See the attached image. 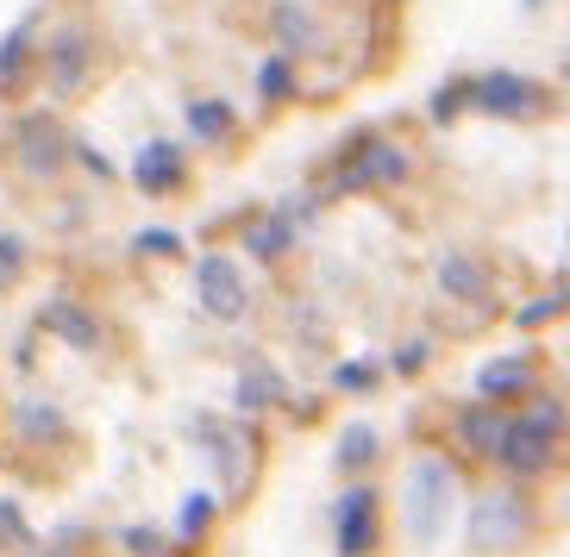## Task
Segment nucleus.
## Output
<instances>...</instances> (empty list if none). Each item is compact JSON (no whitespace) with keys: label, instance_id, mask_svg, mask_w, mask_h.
Returning a JSON list of instances; mask_svg holds the SVG:
<instances>
[{"label":"nucleus","instance_id":"obj_17","mask_svg":"<svg viewBox=\"0 0 570 557\" xmlns=\"http://www.w3.org/2000/svg\"><path fill=\"white\" fill-rule=\"evenodd\" d=\"M283 376H276V370H269V364H252V370H245V376H238V395H233V401H238V414H264V407H283Z\"/></svg>","mask_w":570,"mask_h":557},{"label":"nucleus","instance_id":"obj_5","mask_svg":"<svg viewBox=\"0 0 570 557\" xmlns=\"http://www.w3.org/2000/svg\"><path fill=\"white\" fill-rule=\"evenodd\" d=\"M527 533V507H520V495H483L476 501V514H470V545L476 551H508V545Z\"/></svg>","mask_w":570,"mask_h":557},{"label":"nucleus","instance_id":"obj_15","mask_svg":"<svg viewBox=\"0 0 570 557\" xmlns=\"http://www.w3.org/2000/svg\"><path fill=\"white\" fill-rule=\"evenodd\" d=\"M527 382H533V357L527 351H514V357H502V364H483V370H476V395L495 401V407H502L508 395H520Z\"/></svg>","mask_w":570,"mask_h":557},{"label":"nucleus","instance_id":"obj_16","mask_svg":"<svg viewBox=\"0 0 570 557\" xmlns=\"http://www.w3.org/2000/svg\"><path fill=\"white\" fill-rule=\"evenodd\" d=\"M269 26H276V38H283V51H295V57H307L320 44V26H314V13H307L302 0H276Z\"/></svg>","mask_w":570,"mask_h":557},{"label":"nucleus","instance_id":"obj_10","mask_svg":"<svg viewBox=\"0 0 570 557\" xmlns=\"http://www.w3.org/2000/svg\"><path fill=\"white\" fill-rule=\"evenodd\" d=\"M502 426H508V414H495V401H476V407H464L458 414V445H464L476 464H495V445H502Z\"/></svg>","mask_w":570,"mask_h":557},{"label":"nucleus","instance_id":"obj_18","mask_svg":"<svg viewBox=\"0 0 570 557\" xmlns=\"http://www.w3.org/2000/svg\"><path fill=\"white\" fill-rule=\"evenodd\" d=\"M32 32H38V13H26L13 32L0 38V88H13L26 76V63H32Z\"/></svg>","mask_w":570,"mask_h":557},{"label":"nucleus","instance_id":"obj_30","mask_svg":"<svg viewBox=\"0 0 570 557\" xmlns=\"http://www.w3.org/2000/svg\"><path fill=\"white\" fill-rule=\"evenodd\" d=\"M558 307H564V288H552V295H539V301L527 307V314H520V320H527V326H539V320H552Z\"/></svg>","mask_w":570,"mask_h":557},{"label":"nucleus","instance_id":"obj_22","mask_svg":"<svg viewBox=\"0 0 570 557\" xmlns=\"http://www.w3.org/2000/svg\"><path fill=\"white\" fill-rule=\"evenodd\" d=\"M257 95H264L269 107L288 101V95H295V57H288V51L264 57V69H257Z\"/></svg>","mask_w":570,"mask_h":557},{"label":"nucleus","instance_id":"obj_19","mask_svg":"<svg viewBox=\"0 0 570 557\" xmlns=\"http://www.w3.org/2000/svg\"><path fill=\"white\" fill-rule=\"evenodd\" d=\"M376 457H383V439H376L370 420H352L345 432H338V464H345V470H370Z\"/></svg>","mask_w":570,"mask_h":557},{"label":"nucleus","instance_id":"obj_25","mask_svg":"<svg viewBox=\"0 0 570 557\" xmlns=\"http://www.w3.org/2000/svg\"><path fill=\"white\" fill-rule=\"evenodd\" d=\"M333 382H338V389H352V395H370V389H376V364H338Z\"/></svg>","mask_w":570,"mask_h":557},{"label":"nucleus","instance_id":"obj_26","mask_svg":"<svg viewBox=\"0 0 570 557\" xmlns=\"http://www.w3.org/2000/svg\"><path fill=\"white\" fill-rule=\"evenodd\" d=\"M132 251H138V257H145V251H151V257H176V251H183V238L164 232V226H151V232L132 238Z\"/></svg>","mask_w":570,"mask_h":557},{"label":"nucleus","instance_id":"obj_31","mask_svg":"<svg viewBox=\"0 0 570 557\" xmlns=\"http://www.w3.org/2000/svg\"><path fill=\"white\" fill-rule=\"evenodd\" d=\"M126 551H132V557H157V533H151V526H126Z\"/></svg>","mask_w":570,"mask_h":557},{"label":"nucleus","instance_id":"obj_27","mask_svg":"<svg viewBox=\"0 0 570 557\" xmlns=\"http://www.w3.org/2000/svg\"><path fill=\"white\" fill-rule=\"evenodd\" d=\"M464 101H470V82L439 88V95H433V119H458V113H464Z\"/></svg>","mask_w":570,"mask_h":557},{"label":"nucleus","instance_id":"obj_28","mask_svg":"<svg viewBox=\"0 0 570 557\" xmlns=\"http://www.w3.org/2000/svg\"><path fill=\"white\" fill-rule=\"evenodd\" d=\"M0 539H7V545H32V526L19 520L13 501H0Z\"/></svg>","mask_w":570,"mask_h":557},{"label":"nucleus","instance_id":"obj_6","mask_svg":"<svg viewBox=\"0 0 570 557\" xmlns=\"http://www.w3.org/2000/svg\"><path fill=\"white\" fill-rule=\"evenodd\" d=\"M338 526V557H370L376 551V489H345L333 507Z\"/></svg>","mask_w":570,"mask_h":557},{"label":"nucleus","instance_id":"obj_13","mask_svg":"<svg viewBox=\"0 0 570 557\" xmlns=\"http://www.w3.org/2000/svg\"><path fill=\"white\" fill-rule=\"evenodd\" d=\"M288 251H295V220H288L283 207L245 226V257H257V263H283Z\"/></svg>","mask_w":570,"mask_h":557},{"label":"nucleus","instance_id":"obj_7","mask_svg":"<svg viewBox=\"0 0 570 557\" xmlns=\"http://www.w3.org/2000/svg\"><path fill=\"white\" fill-rule=\"evenodd\" d=\"M552 451H558L552 432H539L533 420H508L502 426V445H495V464L514 470V476H539L546 464H552Z\"/></svg>","mask_w":570,"mask_h":557},{"label":"nucleus","instance_id":"obj_20","mask_svg":"<svg viewBox=\"0 0 570 557\" xmlns=\"http://www.w3.org/2000/svg\"><path fill=\"white\" fill-rule=\"evenodd\" d=\"M188 132H195V145H219V138L233 132V107L226 101H188Z\"/></svg>","mask_w":570,"mask_h":557},{"label":"nucleus","instance_id":"obj_14","mask_svg":"<svg viewBox=\"0 0 570 557\" xmlns=\"http://www.w3.org/2000/svg\"><path fill=\"white\" fill-rule=\"evenodd\" d=\"M38 326H45V332H57L63 345H76V351H95V345H101L95 314H88V307H76V301H51L45 314H38Z\"/></svg>","mask_w":570,"mask_h":557},{"label":"nucleus","instance_id":"obj_12","mask_svg":"<svg viewBox=\"0 0 570 557\" xmlns=\"http://www.w3.org/2000/svg\"><path fill=\"white\" fill-rule=\"evenodd\" d=\"M433 276H439V288H445V295H452V301H489V276H483V263H476V257H464V251H445L433 263Z\"/></svg>","mask_w":570,"mask_h":557},{"label":"nucleus","instance_id":"obj_21","mask_svg":"<svg viewBox=\"0 0 570 557\" xmlns=\"http://www.w3.org/2000/svg\"><path fill=\"white\" fill-rule=\"evenodd\" d=\"M13 426H19V439H63V414L51 401H19Z\"/></svg>","mask_w":570,"mask_h":557},{"label":"nucleus","instance_id":"obj_23","mask_svg":"<svg viewBox=\"0 0 570 557\" xmlns=\"http://www.w3.org/2000/svg\"><path fill=\"white\" fill-rule=\"evenodd\" d=\"M207 526H214V495H183V514H176V533H183V539H202Z\"/></svg>","mask_w":570,"mask_h":557},{"label":"nucleus","instance_id":"obj_24","mask_svg":"<svg viewBox=\"0 0 570 557\" xmlns=\"http://www.w3.org/2000/svg\"><path fill=\"white\" fill-rule=\"evenodd\" d=\"M26 276V238L19 232H0V295Z\"/></svg>","mask_w":570,"mask_h":557},{"label":"nucleus","instance_id":"obj_3","mask_svg":"<svg viewBox=\"0 0 570 557\" xmlns=\"http://www.w3.org/2000/svg\"><path fill=\"white\" fill-rule=\"evenodd\" d=\"M407 176V151L389 145V138H357V151L338 163V195H357V188H383Z\"/></svg>","mask_w":570,"mask_h":557},{"label":"nucleus","instance_id":"obj_9","mask_svg":"<svg viewBox=\"0 0 570 557\" xmlns=\"http://www.w3.org/2000/svg\"><path fill=\"white\" fill-rule=\"evenodd\" d=\"M188 176V157L183 145H169V138H157V145H145V151L132 157V182L145 188V195H169V188H183Z\"/></svg>","mask_w":570,"mask_h":557},{"label":"nucleus","instance_id":"obj_8","mask_svg":"<svg viewBox=\"0 0 570 557\" xmlns=\"http://www.w3.org/2000/svg\"><path fill=\"white\" fill-rule=\"evenodd\" d=\"M13 151H19V163L32 169V176H57L63 169V132H57V119H45V113H32L26 126H19V138H13Z\"/></svg>","mask_w":570,"mask_h":557},{"label":"nucleus","instance_id":"obj_11","mask_svg":"<svg viewBox=\"0 0 570 557\" xmlns=\"http://www.w3.org/2000/svg\"><path fill=\"white\" fill-rule=\"evenodd\" d=\"M45 63H51V88L57 95H76L82 88V76H88V38L69 26V32H57L51 38V51H45Z\"/></svg>","mask_w":570,"mask_h":557},{"label":"nucleus","instance_id":"obj_29","mask_svg":"<svg viewBox=\"0 0 570 557\" xmlns=\"http://www.w3.org/2000/svg\"><path fill=\"white\" fill-rule=\"evenodd\" d=\"M389 370H395V376H414V370H426V345H420V338H414V345H402V351L389 357Z\"/></svg>","mask_w":570,"mask_h":557},{"label":"nucleus","instance_id":"obj_4","mask_svg":"<svg viewBox=\"0 0 570 557\" xmlns=\"http://www.w3.org/2000/svg\"><path fill=\"white\" fill-rule=\"evenodd\" d=\"M470 101L483 107V113H502V119H533L539 113V88L514 69H489L470 82Z\"/></svg>","mask_w":570,"mask_h":557},{"label":"nucleus","instance_id":"obj_1","mask_svg":"<svg viewBox=\"0 0 570 557\" xmlns=\"http://www.w3.org/2000/svg\"><path fill=\"white\" fill-rule=\"evenodd\" d=\"M445 501H452V464L445 457H414L402 476V520L414 545H433L445 526Z\"/></svg>","mask_w":570,"mask_h":557},{"label":"nucleus","instance_id":"obj_32","mask_svg":"<svg viewBox=\"0 0 570 557\" xmlns=\"http://www.w3.org/2000/svg\"><path fill=\"white\" fill-rule=\"evenodd\" d=\"M69 157H76L82 169H95V176H114V163H107V157L95 151V145H88V138H82V145H69Z\"/></svg>","mask_w":570,"mask_h":557},{"label":"nucleus","instance_id":"obj_2","mask_svg":"<svg viewBox=\"0 0 570 557\" xmlns=\"http://www.w3.org/2000/svg\"><path fill=\"white\" fill-rule=\"evenodd\" d=\"M195 301H202L207 320H245V276H238L233 257H195Z\"/></svg>","mask_w":570,"mask_h":557}]
</instances>
